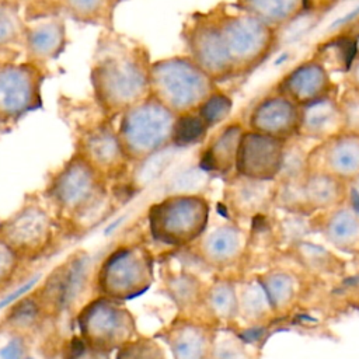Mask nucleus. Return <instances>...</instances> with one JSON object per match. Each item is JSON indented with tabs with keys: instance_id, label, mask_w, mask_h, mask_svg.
Here are the masks:
<instances>
[{
	"instance_id": "nucleus-20",
	"label": "nucleus",
	"mask_w": 359,
	"mask_h": 359,
	"mask_svg": "<svg viewBox=\"0 0 359 359\" xmlns=\"http://www.w3.org/2000/svg\"><path fill=\"white\" fill-rule=\"evenodd\" d=\"M245 126L240 121L222 125L205 143L198 156V167L208 175L227 178L234 172L238 147Z\"/></svg>"
},
{
	"instance_id": "nucleus-30",
	"label": "nucleus",
	"mask_w": 359,
	"mask_h": 359,
	"mask_svg": "<svg viewBox=\"0 0 359 359\" xmlns=\"http://www.w3.org/2000/svg\"><path fill=\"white\" fill-rule=\"evenodd\" d=\"M43 321L45 317L34 290L28 296L15 300L4 313L1 320V323L6 325L13 327L29 337L35 330L39 328Z\"/></svg>"
},
{
	"instance_id": "nucleus-17",
	"label": "nucleus",
	"mask_w": 359,
	"mask_h": 359,
	"mask_svg": "<svg viewBox=\"0 0 359 359\" xmlns=\"http://www.w3.org/2000/svg\"><path fill=\"white\" fill-rule=\"evenodd\" d=\"M24 59L48 67V63L56 60L69 43L66 18L55 11L24 13Z\"/></svg>"
},
{
	"instance_id": "nucleus-46",
	"label": "nucleus",
	"mask_w": 359,
	"mask_h": 359,
	"mask_svg": "<svg viewBox=\"0 0 359 359\" xmlns=\"http://www.w3.org/2000/svg\"><path fill=\"white\" fill-rule=\"evenodd\" d=\"M25 359H35V358H34V356H31V355H28Z\"/></svg>"
},
{
	"instance_id": "nucleus-32",
	"label": "nucleus",
	"mask_w": 359,
	"mask_h": 359,
	"mask_svg": "<svg viewBox=\"0 0 359 359\" xmlns=\"http://www.w3.org/2000/svg\"><path fill=\"white\" fill-rule=\"evenodd\" d=\"M208 126L203 123L196 111L177 115V123L174 130V149H184L201 143L208 136Z\"/></svg>"
},
{
	"instance_id": "nucleus-7",
	"label": "nucleus",
	"mask_w": 359,
	"mask_h": 359,
	"mask_svg": "<svg viewBox=\"0 0 359 359\" xmlns=\"http://www.w3.org/2000/svg\"><path fill=\"white\" fill-rule=\"evenodd\" d=\"M123 150L133 165L172 147L177 115L151 94L116 119Z\"/></svg>"
},
{
	"instance_id": "nucleus-19",
	"label": "nucleus",
	"mask_w": 359,
	"mask_h": 359,
	"mask_svg": "<svg viewBox=\"0 0 359 359\" xmlns=\"http://www.w3.org/2000/svg\"><path fill=\"white\" fill-rule=\"evenodd\" d=\"M302 107L275 91L262 97L248 114V129L285 142L299 137Z\"/></svg>"
},
{
	"instance_id": "nucleus-43",
	"label": "nucleus",
	"mask_w": 359,
	"mask_h": 359,
	"mask_svg": "<svg viewBox=\"0 0 359 359\" xmlns=\"http://www.w3.org/2000/svg\"><path fill=\"white\" fill-rule=\"evenodd\" d=\"M39 0H0V3H4V4H14V6H18V7H29V6H34L35 3H38Z\"/></svg>"
},
{
	"instance_id": "nucleus-38",
	"label": "nucleus",
	"mask_w": 359,
	"mask_h": 359,
	"mask_svg": "<svg viewBox=\"0 0 359 359\" xmlns=\"http://www.w3.org/2000/svg\"><path fill=\"white\" fill-rule=\"evenodd\" d=\"M265 303V292L264 289L248 285L243 289L238 296V311H243L244 316L255 317L264 310Z\"/></svg>"
},
{
	"instance_id": "nucleus-3",
	"label": "nucleus",
	"mask_w": 359,
	"mask_h": 359,
	"mask_svg": "<svg viewBox=\"0 0 359 359\" xmlns=\"http://www.w3.org/2000/svg\"><path fill=\"white\" fill-rule=\"evenodd\" d=\"M0 236L22 262L43 258L66 237V226L49 206L41 191L29 192L21 205L0 220Z\"/></svg>"
},
{
	"instance_id": "nucleus-28",
	"label": "nucleus",
	"mask_w": 359,
	"mask_h": 359,
	"mask_svg": "<svg viewBox=\"0 0 359 359\" xmlns=\"http://www.w3.org/2000/svg\"><path fill=\"white\" fill-rule=\"evenodd\" d=\"M323 233L338 248L348 250L359 245V205L342 203L325 210Z\"/></svg>"
},
{
	"instance_id": "nucleus-29",
	"label": "nucleus",
	"mask_w": 359,
	"mask_h": 359,
	"mask_svg": "<svg viewBox=\"0 0 359 359\" xmlns=\"http://www.w3.org/2000/svg\"><path fill=\"white\" fill-rule=\"evenodd\" d=\"M25 17L22 7L0 3V60H17L24 53Z\"/></svg>"
},
{
	"instance_id": "nucleus-11",
	"label": "nucleus",
	"mask_w": 359,
	"mask_h": 359,
	"mask_svg": "<svg viewBox=\"0 0 359 359\" xmlns=\"http://www.w3.org/2000/svg\"><path fill=\"white\" fill-rule=\"evenodd\" d=\"M94 269L91 257L84 250L74 251L55 266L43 282L34 290L45 320H59L76 313L88 285L93 286Z\"/></svg>"
},
{
	"instance_id": "nucleus-2",
	"label": "nucleus",
	"mask_w": 359,
	"mask_h": 359,
	"mask_svg": "<svg viewBox=\"0 0 359 359\" xmlns=\"http://www.w3.org/2000/svg\"><path fill=\"white\" fill-rule=\"evenodd\" d=\"M114 187L79 153L53 170L42 196L66 226L70 237L101 222L111 208Z\"/></svg>"
},
{
	"instance_id": "nucleus-1",
	"label": "nucleus",
	"mask_w": 359,
	"mask_h": 359,
	"mask_svg": "<svg viewBox=\"0 0 359 359\" xmlns=\"http://www.w3.org/2000/svg\"><path fill=\"white\" fill-rule=\"evenodd\" d=\"M151 62L150 50L140 39L102 29L90 63L95 108L116 121L123 111L150 95Z\"/></svg>"
},
{
	"instance_id": "nucleus-39",
	"label": "nucleus",
	"mask_w": 359,
	"mask_h": 359,
	"mask_svg": "<svg viewBox=\"0 0 359 359\" xmlns=\"http://www.w3.org/2000/svg\"><path fill=\"white\" fill-rule=\"evenodd\" d=\"M293 290L292 279L283 273H275L268 278L265 283V294L272 304L286 302Z\"/></svg>"
},
{
	"instance_id": "nucleus-40",
	"label": "nucleus",
	"mask_w": 359,
	"mask_h": 359,
	"mask_svg": "<svg viewBox=\"0 0 359 359\" xmlns=\"http://www.w3.org/2000/svg\"><path fill=\"white\" fill-rule=\"evenodd\" d=\"M65 359H109V353H101L86 348L77 338L72 341V346L67 349Z\"/></svg>"
},
{
	"instance_id": "nucleus-36",
	"label": "nucleus",
	"mask_w": 359,
	"mask_h": 359,
	"mask_svg": "<svg viewBox=\"0 0 359 359\" xmlns=\"http://www.w3.org/2000/svg\"><path fill=\"white\" fill-rule=\"evenodd\" d=\"M21 264V258L0 236V292L15 279Z\"/></svg>"
},
{
	"instance_id": "nucleus-27",
	"label": "nucleus",
	"mask_w": 359,
	"mask_h": 359,
	"mask_svg": "<svg viewBox=\"0 0 359 359\" xmlns=\"http://www.w3.org/2000/svg\"><path fill=\"white\" fill-rule=\"evenodd\" d=\"M231 6L254 15L278 32L306 13L304 0H236Z\"/></svg>"
},
{
	"instance_id": "nucleus-6",
	"label": "nucleus",
	"mask_w": 359,
	"mask_h": 359,
	"mask_svg": "<svg viewBox=\"0 0 359 359\" xmlns=\"http://www.w3.org/2000/svg\"><path fill=\"white\" fill-rule=\"evenodd\" d=\"M219 88L187 53L151 62L150 94L175 115L195 111Z\"/></svg>"
},
{
	"instance_id": "nucleus-18",
	"label": "nucleus",
	"mask_w": 359,
	"mask_h": 359,
	"mask_svg": "<svg viewBox=\"0 0 359 359\" xmlns=\"http://www.w3.org/2000/svg\"><path fill=\"white\" fill-rule=\"evenodd\" d=\"M309 171L352 182L359 177V130H344L317 143L307 154Z\"/></svg>"
},
{
	"instance_id": "nucleus-34",
	"label": "nucleus",
	"mask_w": 359,
	"mask_h": 359,
	"mask_svg": "<svg viewBox=\"0 0 359 359\" xmlns=\"http://www.w3.org/2000/svg\"><path fill=\"white\" fill-rule=\"evenodd\" d=\"M29 348V335L0 323V359H25Z\"/></svg>"
},
{
	"instance_id": "nucleus-41",
	"label": "nucleus",
	"mask_w": 359,
	"mask_h": 359,
	"mask_svg": "<svg viewBox=\"0 0 359 359\" xmlns=\"http://www.w3.org/2000/svg\"><path fill=\"white\" fill-rule=\"evenodd\" d=\"M345 79L348 90L359 95V50H355L346 70H345Z\"/></svg>"
},
{
	"instance_id": "nucleus-24",
	"label": "nucleus",
	"mask_w": 359,
	"mask_h": 359,
	"mask_svg": "<svg viewBox=\"0 0 359 359\" xmlns=\"http://www.w3.org/2000/svg\"><path fill=\"white\" fill-rule=\"evenodd\" d=\"M123 0H39L27 13L55 11L76 22L115 29V14Z\"/></svg>"
},
{
	"instance_id": "nucleus-35",
	"label": "nucleus",
	"mask_w": 359,
	"mask_h": 359,
	"mask_svg": "<svg viewBox=\"0 0 359 359\" xmlns=\"http://www.w3.org/2000/svg\"><path fill=\"white\" fill-rule=\"evenodd\" d=\"M115 359H167L158 339L139 335L115 352Z\"/></svg>"
},
{
	"instance_id": "nucleus-26",
	"label": "nucleus",
	"mask_w": 359,
	"mask_h": 359,
	"mask_svg": "<svg viewBox=\"0 0 359 359\" xmlns=\"http://www.w3.org/2000/svg\"><path fill=\"white\" fill-rule=\"evenodd\" d=\"M161 285L180 313L188 314V311L202 303L205 290L202 289L201 279L181 265L174 266L168 262L161 266Z\"/></svg>"
},
{
	"instance_id": "nucleus-5",
	"label": "nucleus",
	"mask_w": 359,
	"mask_h": 359,
	"mask_svg": "<svg viewBox=\"0 0 359 359\" xmlns=\"http://www.w3.org/2000/svg\"><path fill=\"white\" fill-rule=\"evenodd\" d=\"M154 254L143 241L114 247L94 268V296L119 302L142 296L154 282Z\"/></svg>"
},
{
	"instance_id": "nucleus-31",
	"label": "nucleus",
	"mask_w": 359,
	"mask_h": 359,
	"mask_svg": "<svg viewBox=\"0 0 359 359\" xmlns=\"http://www.w3.org/2000/svg\"><path fill=\"white\" fill-rule=\"evenodd\" d=\"M202 303L219 320H230L238 313V294L229 280L212 283L203 293Z\"/></svg>"
},
{
	"instance_id": "nucleus-21",
	"label": "nucleus",
	"mask_w": 359,
	"mask_h": 359,
	"mask_svg": "<svg viewBox=\"0 0 359 359\" xmlns=\"http://www.w3.org/2000/svg\"><path fill=\"white\" fill-rule=\"evenodd\" d=\"M276 181H259L233 172L224 178L223 205L237 217L254 216L276 199Z\"/></svg>"
},
{
	"instance_id": "nucleus-16",
	"label": "nucleus",
	"mask_w": 359,
	"mask_h": 359,
	"mask_svg": "<svg viewBox=\"0 0 359 359\" xmlns=\"http://www.w3.org/2000/svg\"><path fill=\"white\" fill-rule=\"evenodd\" d=\"M285 140L245 129L234 172L259 181H276L285 160Z\"/></svg>"
},
{
	"instance_id": "nucleus-9",
	"label": "nucleus",
	"mask_w": 359,
	"mask_h": 359,
	"mask_svg": "<svg viewBox=\"0 0 359 359\" xmlns=\"http://www.w3.org/2000/svg\"><path fill=\"white\" fill-rule=\"evenodd\" d=\"M72 132L73 151L86 158L114 188L129 182L135 165L123 150L115 119L94 108V112L74 118Z\"/></svg>"
},
{
	"instance_id": "nucleus-4",
	"label": "nucleus",
	"mask_w": 359,
	"mask_h": 359,
	"mask_svg": "<svg viewBox=\"0 0 359 359\" xmlns=\"http://www.w3.org/2000/svg\"><path fill=\"white\" fill-rule=\"evenodd\" d=\"M209 216L210 203L203 194H168L147 208L149 236L160 245L182 250L206 231Z\"/></svg>"
},
{
	"instance_id": "nucleus-15",
	"label": "nucleus",
	"mask_w": 359,
	"mask_h": 359,
	"mask_svg": "<svg viewBox=\"0 0 359 359\" xmlns=\"http://www.w3.org/2000/svg\"><path fill=\"white\" fill-rule=\"evenodd\" d=\"M273 91L304 108L330 97H337L338 87L331 72L317 59L302 60L287 70L273 86Z\"/></svg>"
},
{
	"instance_id": "nucleus-8",
	"label": "nucleus",
	"mask_w": 359,
	"mask_h": 359,
	"mask_svg": "<svg viewBox=\"0 0 359 359\" xmlns=\"http://www.w3.org/2000/svg\"><path fill=\"white\" fill-rule=\"evenodd\" d=\"M216 10L234 79L254 73L276 50L279 32L231 4H216Z\"/></svg>"
},
{
	"instance_id": "nucleus-10",
	"label": "nucleus",
	"mask_w": 359,
	"mask_h": 359,
	"mask_svg": "<svg viewBox=\"0 0 359 359\" xmlns=\"http://www.w3.org/2000/svg\"><path fill=\"white\" fill-rule=\"evenodd\" d=\"M81 344L95 352L112 353L139 337L136 318L123 302L93 296L76 313Z\"/></svg>"
},
{
	"instance_id": "nucleus-14",
	"label": "nucleus",
	"mask_w": 359,
	"mask_h": 359,
	"mask_svg": "<svg viewBox=\"0 0 359 359\" xmlns=\"http://www.w3.org/2000/svg\"><path fill=\"white\" fill-rule=\"evenodd\" d=\"M348 196V182L320 171H309L296 182H278L276 192V199L311 212L334 209L345 203Z\"/></svg>"
},
{
	"instance_id": "nucleus-44",
	"label": "nucleus",
	"mask_w": 359,
	"mask_h": 359,
	"mask_svg": "<svg viewBox=\"0 0 359 359\" xmlns=\"http://www.w3.org/2000/svg\"><path fill=\"white\" fill-rule=\"evenodd\" d=\"M348 185H349V195L353 194L359 202V177L356 180H353L352 182H349Z\"/></svg>"
},
{
	"instance_id": "nucleus-45",
	"label": "nucleus",
	"mask_w": 359,
	"mask_h": 359,
	"mask_svg": "<svg viewBox=\"0 0 359 359\" xmlns=\"http://www.w3.org/2000/svg\"><path fill=\"white\" fill-rule=\"evenodd\" d=\"M13 128H14L13 125H10L7 121H4V119L0 116V137H1L3 135L8 133Z\"/></svg>"
},
{
	"instance_id": "nucleus-22",
	"label": "nucleus",
	"mask_w": 359,
	"mask_h": 359,
	"mask_svg": "<svg viewBox=\"0 0 359 359\" xmlns=\"http://www.w3.org/2000/svg\"><path fill=\"white\" fill-rule=\"evenodd\" d=\"M244 233L233 223H223L206 231L187 251L208 266H227L241 254Z\"/></svg>"
},
{
	"instance_id": "nucleus-12",
	"label": "nucleus",
	"mask_w": 359,
	"mask_h": 359,
	"mask_svg": "<svg viewBox=\"0 0 359 359\" xmlns=\"http://www.w3.org/2000/svg\"><path fill=\"white\" fill-rule=\"evenodd\" d=\"M180 36L185 46V53L217 84L234 79L216 6L208 11L191 13L182 22Z\"/></svg>"
},
{
	"instance_id": "nucleus-25",
	"label": "nucleus",
	"mask_w": 359,
	"mask_h": 359,
	"mask_svg": "<svg viewBox=\"0 0 359 359\" xmlns=\"http://www.w3.org/2000/svg\"><path fill=\"white\" fill-rule=\"evenodd\" d=\"M344 130H348V118L338 97H330L302 108L300 139L320 143Z\"/></svg>"
},
{
	"instance_id": "nucleus-42",
	"label": "nucleus",
	"mask_w": 359,
	"mask_h": 359,
	"mask_svg": "<svg viewBox=\"0 0 359 359\" xmlns=\"http://www.w3.org/2000/svg\"><path fill=\"white\" fill-rule=\"evenodd\" d=\"M341 0H304L306 3V13H327L332 7H335Z\"/></svg>"
},
{
	"instance_id": "nucleus-13",
	"label": "nucleus",
	"mask_w": 359,
	"mask_h": 359,
	"mask_svg": "<svg viewBox=\"0 0 359 359\" xmlns=\"http://www.w3.org/2000/svg\"><path fill=\"white\" fill-rule=\"evenodd\" d=\"M49 69L29 60H0V116L15 126L43 105L42 87Z\"/></svg>"
},
{
	"instance_id": "nucleus-37",
	"label": "nucleus",
	"mask_w": 359,
	"mask_h": 359,
	"mask_svg": "<svg viewBox=\"0 0 359 359\" xmlns=\"http://www.w3.org/2000/svg\"><path fill=\"white\" fill-rule=\"evenodd\" d=\"M210 359H248L244 346L230 335H220L213 338L209 353Z\"/></svg>"
},
{
	"instance_id": "nucleus-33",
	"label": "nucleus",
	"mask_w": 359,
	"mask_h": 359,
	"mask_svg": "<svg viewBox=\"0 0 359 359\" xmlns=\"http://www.w3.org/2000/svg\"><path fill=\"white\" fill-rule=\"evenodd\" d=\"M233 109V100L222 88L215 91L209 98H206L195 111L208 126L213 129L222 122H224Z\"/></svg>"
},
{
	"instance_id": "nucleus-23",
	"label": "nucleus",
	"mask_w": 359,
	"mask_h": 359,
	"mask_svg": "<svg viewBox=\"0 0 359 359\" xmlns=\"http://www.w3.org/2000/svg\"><path fill=\"white\" fill-rule=\"evenodd\" d=\"M156 338L168 346L172 359H208L215 337L206 325L178 314Z\"/></svg>"
}]
</instances>
